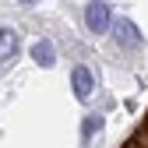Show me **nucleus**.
I'll list each match as a JSON object with an SVG mask.
<instances>
[{
    "label": "nucleus",
    "instance_id": "nucleus-1",
    "mask_svg": "<svg viewBox=\"0 0 148 148\" xmlns=\"http://www.w3.org/2000/svg\"><path fill=\"white\" fill-rule=\"evenodd\" d=\"M85 25L95 32V35H102V32H109L113 28V18H109V7L106 4H99V0H92L88 4V11H85Z\"/></svg>",
    "mask_w": 148,
    "mask_h": 148
},
{
    "label": "nucleus",
    "instance_id": "nucleus-3",
    "mask_svg": "<svg viewBox=\"0 0 148 148\" xmlns=\"http://www.w3.org/2000/svg\"><path fill=\"white\" fill-rule=\"evenodd\" d=\"M113 32H116L120 46H138V42H141V32L131 25V18H120V21L113 25Z\"/></svg>",
    "mask_w": 148,
    "mask_h": 148
},
{
    "label": "nucleus",
    "instance_id": "nucleus-5",
    "mask_svg": "<svg viewBox=\"0 0 148 148\" xmlns=\"http://www.w3.org/2000/svg\"><path fill=\"white\" fill-rule=\"evenodd\" d=\"M14 49H18V32H11V28H0V60L14 57Z\"/></svg>",
    "mask_w": 148,
    "mask_h": 148
},
{
    "label": "nucleus",
    "instance_id": "nucleus-6",
    "mask_svg": "<svg viewBox=\"0 0 148 148\" xmlns=\"http://www.w3.org/2000/svg\"><path fill=\"white\" fill-rule=\"evenodd\" d=\"M123 148H148V116L141 120V127L131 134V141H123Z\"/></svg>",
    "mask_w": 148,
    "mask_h": 148
},
{
    "label": "nucleus",
    "instance_id": "nucleus-2",
    "mask_svg": "<svg viewBox=\"0 0 148 148\" xmlns=\"http://www.w3.org/2000/svg\"><path fill=\"white\" fill-rule=\"evenodd\" d=\"M71 88H74V95L85 102V99L92 95V88H95V74H92L85 64H78V67L71 71Z\"/></svg>",
    "mask_w": 148,
    "mask_h": 148
},
{
    "label": "nucleus",
    "instance_id": "nucleus-7",
    "mask_svg": "<svg viewBox=\"0 0 148 148\" xmlns=\"http://www.w3.org/2000/svg\"><path fill=\"white\" fill-rule=\"evenodd\" d=\"M99 127H102V116H88V120H85V131H81V134H85V141H88V138H95Z\"/></svg>",
    "mask_w": 148,
    "mask_h": 148
},
{
    "label": "nucleus",
    "instance_id": "nucleus-4",
    "mask_svg": "<svg viewBox=\"0 0 148 148\" xmlns=\"http://www.w3.org/2000/svg\"><path fill=\"white\" fill-rule=\"evenodd\" d=\"M32 57H35V64H39V67H53V64H57V53H53V46H49L46 39L32 46Z\"/></svg>",
    "mask_w": 148,
    "mask_h": 148
}]
</instances>
